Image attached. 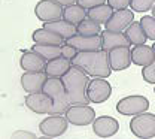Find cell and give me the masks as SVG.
<instances>
[{"label":"cell","mask_w":155,"mask_h":139,"mask_svg":"<svg viewBox=\"0 0 155 139\" xmlns=\"http://www.w3.org/2000/svg\"><path fill=\"white\" fill-rule=\"evenodd\" d=\"M73 66L82 69L88 76L93 78H107L112 73L109 63V53L104 49L91 51V53H78L73 59Z\"/></svg>","instance_id":"1"},{"label":"cell","mask_w":155,"mask_h":139,"mask_svg":"<svg viewBox=\"0 0 155 139\" xmlns=\"http://www.w3.org/2000/svg\"><path fill=\"white\" fill-rule=\"evenodd\" d=\"M90 76L76 66H73L69 73L63 78V84L67 93V99L72 105H88V85Z\"/></svg>","instance_id":"2"},{"label":"cell","mask_w":155,"mask_h":139,"mask_svg":"<svg viewBox=\"0 0 155 139\" xmlns=\"http://www.w3.org/2000/svg\"><path fill=\"white\" fill-rule=\"evenodd\" d=\"M43 93L46 96H49L54 102V106H52L49 115H66V112L72 106V103L67 99V93H66L63 80L48 78V81L45 82V87H43Z\"/></svg>","instance_id":"3"},{"label":"cell","mask_w":155,"mask_h":139,"mask_svg":"<svg viewBox=\"0 0 155 139\" xmlns=\"http://www.w3.org/2000/svg\"><path fill=\"white\" fill-rule=\"evenodd\" d=\"M130 130L139 139L155 138V114L143 112L130 120Z\"/></svg>","instance_id":"4"},{"label":"cell","mask_w":155,"mask_h":139,"mask_svg":"<svg viewBox=\"0 0 155 139\" xmlns=\"http://www.w3.org/2000/svg\"><path fill=\"white\" fill-rule=\"evenodd\" d=\"M148 109H149V100L145 96H139V94L122 97L116 103V111L121 115H127V117L140 115V114L146 112Z\"/></svg>","instance_id":"5"},{"label":"cell","mask_w":155,"mask_h":139,"mask_svg":"<svg viewBox=\"0 0 155 139\" xmlns=\"http://www.w3.org/2000/svg\"><path fill=\"white\" fill-rule=\"evenodd\" d=\"M64 117L73 126H88L96 121V111L90 105H72Z\"/></svg>","instance_id":"6"},{"label":"cell","mask_w":155,"mask_h":139,"mask_svg":"<svg viewBox=\"0 0 155 139\" xmlns=\"http://www.w3.org/2000/svg\"><path fill=\"white\" fill-rule=\"evenodd\" d=\"M67 127H69V121L63 115H49L45 120H42L39 124L40 133L49 138H57V136L64 135Z\"/></svg>","instance_id":"7"},{"label":"cell","mask_w":155,"mask_h":139,"mask_svg":"<svg viewBox=\"0 0 155 139\" xmlns=\"http://www.w3.org/2000/svg\"><path fill=\"white\" fill-rule=\"evenodd\" d=\"M63 6L52 0H40L35 6V14L40 21L43 22H51L63 18Z\"/></svg>","instance_id":"8"},{"label":"cell","mask_w":155,"mask_h":139,"mask_svg":"<svg viewBox=\"0 0 155 139\" xmlns=\"http://www.w3.org/2000/svg\"><path fill=\"white\" fill-rule=\"evenodd\" d=\"M25 106L33 111L35 114H39V115H49L51 114V109L54 106V102L49 96H46L43 91L42 93H33V94H27L25 96Z\"/></svg>","instance_id":"9"},{"label":"cell","mask_w":155,"mask_h":139,"mask_svg":"<svg viewBox=\"0 0 155 139\" xmlns=\"http://www.w3.org/2000/svg\"><path fill=\"white\" fill-rule=\"evenodd\" d=\"M112 87L106 78H94L88 85V99L91 103H103L110 97Z\"/></svg>","instance_id":"10"},{"label":"cell","mask_w":155,"mask_h":139,"mask_svg":"<svg viewBox=\"0 0 155 139\" xmlns=\"http://www.w3.org/2000/svg\"><path fill=\"white\" fill-rule=\"evenodd\" d=\"M67 45L73 46L79 53H91V51H100L103 49V39L101 35L98 36H81L76 35L69 40H66Z\"/></svg>","instance_id":"11"},{"label":"cell","mask_w":155,"mask_h":139,"mask_svg":"<svg viewBox=\"0 0 155 139\" xmlns=\"http://www.w3.org/2000/svg\"><path fill=\"white\" fill-rule=\"evenodd\" d=\"M133 22H134V14H133L131 9L115 11L114 15L110 17V20L104 24V25H106L104 30L116 32V33H122V32H125Z\"/></svg>","instance_id":"12"},{"label":"cell","mask_w":155,"mask_h":139,"mask_svg":"<svg viewBox=\"0 0 155 139\" xmlns=\"http://www.w3.org/2000/svg\"><path fill=\"white\" fill-rule=\"evenodd\" d=\"M48 75L45 72H24L21 75V87L28 94L42 93Z\"/></svg>","instance_id":"13"},{"label":"cell","mask_w":155,"mask_h":139,"mask_svg":"<svg viewBox=\"0 0 155 139\" xmlns=\"http://www.w3.org/2000/svg\"><path fill=\"white\" fill-rule=\"evenodd\" d=\"M119 130V123L118 120L109 115L97 117L96 121L93 123V132L98 138H112Z\"/></svg>","instance_id":"14"},{"label":"cell","mask_w":155,"mask_h":139,"mask_svg":"<svg viewBox=\"0 0 155 139\" xmlns=\"http://www.w3.org/2000/svg\"><path fill=\"white\" fill-rule=\"evenodd\" d=\"M109 63H110L112 70H116V72L128 69L130 64L133 63L130 46H121V48L109 51Z\"/></svg>","instance_id":"15"},{"label":"cell","mask_w":155,"mask_h":139,"mask_svg":"<svg viewBox=\"0 0 155 139\" xmlns=\"http://www.w3.org/2000/svg\"><path fill=\"white\" fill-rule=\"evenodd\" d=\"M46 60L40 57L35 51H24L21 59H19V66L24 69V72H45L46 67Z\"/></svg>","instance_id":"16"},{"label":"cell","mask_w":155,"mask_h":139,"mask_svg":"<svg viewBox=\"0 0 155 139\" xmlns=\"http://www.w3.org/2000/svg\"><path fill=\"white\" fill-rule=\"evenodd\" d=\"M73 67V63L70 60H66L63 57H58V59L49 60L46 63V67H45V73L48 75V78H58V80H63L69 70Z\"/></svg>","instance_id":"17"},{"label":"cell","mask_w":155,"mask_h":139,"mask_svg":"<svg viewBox=\"0 0 155 139\" xmlns=\"http://www.w3.org/2000/svg\"><path fill=\"white\" fill-rule=\"evenodd\" d=\"M43 29H46V30H49V32H52V33L58 35L64 42L78 35L76 25H73V24H70V22H67V21H64V20L43 22Z\"/></svg>","instance_id":"18"},{"label":"cell","mask_w":155,"mask_h":139,"mask_svg":"<svg viewBox=\"0 0 155 139\" xmlns=\"http://www.w3.org/2000/svg\"><path fill=\"white\" fill-rule=\"evenodd\" d=\"M131 60L133 64L146 67L155 60V51L149 45H137L131 48Z\"/></svg>","instance_id":"19"},{"label":"cell","mask_w":155,"mask_h":139,"mask_svg":"<svg viewBox=\"0 0 155 139\" xmlns=\"http://www.w3.org/2000/svg\"><path fill=\"white\" fill-rule=\"evenodd\" d=\"M101 39H103V49L104 51H112L121 46H130V40L127 39L125 33H116V32H109L103 30L101 32Z\"/></svg>","instance_id":"20"},{"label":"cell","mask_w":155,"mask_h":139,"mask_svg":"<svg viewBox=\"0 0 155 139\" xmlns=\"http://www.w3.org/2000/svg\"><path fill=\"white\" fill-rule=\"evenodd\" d=\"M114 12H115V11H114L107 3H104V5L96 6V8H93V9H88V11H87V18L101 25V24H106L107 21L110 20V17L114 15Z\"/></svg>","instance_id":"21"},{"label":"cell","mask_w":155,"mask_h":139,"mask_svg":"<svg viewBox=\"0 0 155 139\" xmlns=\"http://www.w3.org/2000/svg\"><path fill=\"white\" fill-rule=\"evenodd\" d=\"M31 38H33V42H35V43H40V45H60V46H61V45L66 43L58 35L49 32V30H46V29H43V27L35 30L33 35H31Z\"/></svg>","instance_id":"22"},{"label":"cell","mask_w":155,"mask_h":139,"mask_svg":"<svg viewBox=\"0 0 155 139\" xmlns=\"http://www.w3.org/2000/svg\"><path fill=\"white\" fill-rule=\"evenodd\" d=\"M87 18V9H84L82 6L79 5H72V6H67L63 9V20L73 24V25H79L82 21Z\"/></svg>","instance_id":"23"},{"label":"cell","mask_w":155,"mask_h":139,"mask_svg":"<svg viewBox=\"0 0 155 139\" xmlns=\"http://www.w3.org/2000/svg\"><path fill=\"white\" fill-rule=\"evenodd\" d=\"M124 33H125L127 39L130 40V43L134 45V46H137V45H145V42L148 40V36H146V33H145L140 21H134Z\"/></svg>","instance_id":"24"},{"label":"cell","mask_w":155,"mask_h":139,"mask_svg":"<svg viewBox=\"0 0 155 139\" xmlns=\"http://www.w3.org/2000/svg\"><path fill=\"white\" fill-rule=\"evenodd\" d=\"M61 46L60 45H40V43H35L31 46V51L38 53L40 57H43L46 61H49V60L61 57Z\"/></svg>","instance_id":"25"},{"label":"cell","mask_w":155,"mask_h":139,"mask_svg":"<svg viewBox=\"0 0 155 139\" xmlns=\"http://www.w3.org/2000/svg\"><path fill=\"white\" fill-rule=\"evenodd\" d=\"M76 29H78V35H81V36H98V35H101L100 24L88 20V18H85Z\"/></svg>","instance_id":"26"},{"label":"cell","mask_w":155,"mask_h":139,"mask_svg":"<svg viewBox=\"0 0 155 139\" xmlns=\"http://www.w3.org/2000/svg\"><path fill=\"white\" fill-rule=\"evenodd\" d=\"M140 24L148 36V39L154 40L155 42V18L152 15H145L140 18Z\"/></svg>","instance_id":"27"},{"label":"cell","mask_w":155,"mask_h":139,"mask_svg":"<svg viewBox=\"0 0 155 139\" xmlns=\"http://www.w3.org/2000/svg\"><path fill=\"white\" fill-rule=\"evenodd\" d=\"M155 6V0H131V6L130 9L133 12H146V11H152Z\"/></svg>","instance_id":"28"},{"label":"cell","mask_w":155,"mask_h":139,"mask_svg":"<svg viewBox=\"0 0 155 139\" xmlns=\"http://www.w3.org/2000/svg\"><path fill=\"white\" fill-rule=\"evenodd\" d=\"M142 76L148 84H154L155 85V60L146 67L142 69Z\"/></svg>","instance_id":"29"},{"label":"cell","mask_w":155,"mask_h":139,"mask_svg":"<svg viewBox=\"0 0 155 139\" xmlns=\"http://www.w3.org/2000/svg\"><path fill=\"white\" fill-rule=\"evenodd\" d=\"M114 11H124L131 6V0H107L106 2Z\"/></svg>","instance_id":"30"},{"label":"cell","mask_w":155,"mask_h":139,"mask_svg":"<svg viewBox=\"0 0 155 139\" xmlns=\"http://www.w3.org/2000/svg\"><path fill=\"white\" fill-rule=\"evenodd\" d=\"M78 49H75L73 46H70V45H67V43H64L63 46H61V57L66 60H70V61H73V59L78 56Z\"/></svg>","instance_id":"31"},{"label":"cell","mask_w":155,"mask_h":139,"mask_svg":"<svg viewBox=\"0 0 155 139\" xmlns=\"http://www.w3.org/2000/svg\"><path fill=\"white\" fill-rule=\"evenodd\" d=\"M11 139H39L33 132H28V130H15L12 135H11Z\"/></svg>","instance_id":"32"},{"label":"cell","mask_w":155,"mask_h":139,"mask_svg":"<svg viewBox=\"0 0 155 139\" xmlns=\"http://www.w3.org/2000/svg\"><path fill=\"white\" fill-rule=\"evenodd\" d=\"M107 0H78V5L82 6L84 9H93L96 6H100V5H104Z\"/></svg>","instance_id":"33"},{"label":"cell","mask_w":155,"mask_h":139,"mask_svg":"<svg viewBox=\"0 0 155 139\" xmlns=\"http://www.w3.org/2000/svg\"><path fill=\"white\" fill-rule=\"evenodd\" d=\"M52 2L58 3L63 8H67V6H72V5H76L78 3V0H52Z\"/></svg>","instance_id":"34"},{"label":"cell","mask_w":155,"mask_h":139,"mask_svg":"<svg viewBox=\"0 0 155 139\" xmlns=\"http://www.w3.org/2000/svg\"><path fill=\"white\" fill-rule=\"evenodd\" d=\"M39 139H54V138H49V136H42V138H39Z\"/></svg>","instance_id":"35"},{"label":"cell","mask_w":155,"mask_h":139,"mask_svg":"<svg viewBox=\"0 0 155 139\" xmlns=\"http://www.w3.org/2000/svg\"><path fill=\"white\" fill-rule=\"evenodd\" d=\"M152 17H154V18H155V6H154V8H152Z\"/></svg>","instance_id":"36"},{"label":"cell","mask_w":155,"mask_h":139,"mask_svg":"<svg viewBox=\"0 0 155 139\" xmlns=\"http://www.w3.org/2000/svg\"><path fill=\"white\" fill-rule=\"evenodd\" d=\"M152 48H154V51H155V42H154V45H152Z\"/></svg>","instance_id":"37"},{"label":"cell","mask_w":155,"mask_h":139,"mask_svg":"<svg viewBox=\"0 0 155 139\" xmlns=\"http://www.w3.org/2000/svg\"><path fill=\"white\" fill-rule=\"evenodd\" d=\"M154 93H155V85H154Z\"/></svg>","instance_id":"38"}]
</instances>
